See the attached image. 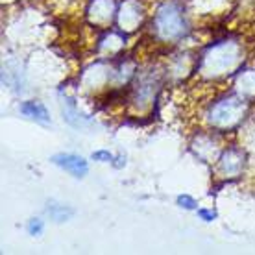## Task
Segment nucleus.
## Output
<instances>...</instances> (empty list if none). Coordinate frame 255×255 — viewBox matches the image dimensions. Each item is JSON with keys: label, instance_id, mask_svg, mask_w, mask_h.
Instances as JSON below:
<instances>
[{"label": "nucleus", "instance_id": "f257e3e1", "mask_svg": "<svg viewBox=\"0 0 255 255\" xmlns=\"http://www.w3.org/2000/svg\"><path fill=\"white\" fill-rule=\"evenodd\" d=\"M52 161H54L58 166H61L63 170L72 174L74 178H83L85 174L89 172L87 161H83L82 157L72 155V153H58V155L52 157Z\"/></svg>", "mask_w": 255, "mask_h": 255}, {"label": "nucleus", "instance_id": "f03ea898", "mask_svg": "<svg viewBox=\"0 0 255 255\" xmlns=\"http://www.w3.org/2000/svg\"><path fill=\"white\" fill-rule=\"evenodd\" d=\"M157 24L163 32L168 35V37H172L176 33L179 32V13L178 9L174 6H166L163 11L159 13V17H157Z\"/></svg>", "mask_w": 255, "mask_h": 255}, {"label": "nucleus", "instance_id": "7ed1b4c3", "mask_svg": "<svg viewBox=\"0 0 255 255\" xmlns=\"http://www.w3.org/2000/svg\"><path fill=\"white\" fill-rule=\"evenodd\" d=\"M20 113L30 117L32 121L39 122V124H48L50 122V115L41 102H24L20 106Z\"/></svg>", "mask_w": 255, "mask_h": 255}, {"label": "nucleus", "instance_id": "20e7f679", "mask_svg": "<svg viewBox=\"0 0 255 255\" xmlns=\"http://www.w3.org/2000/svg\"><path fill=\"white\" fill-rule=\"evenodd\" d=\"M46 211H48V215H50L52 220H56V222H65V220H69V218L74 215V211L70 209V207L59 205V204H48Z\"/></svg>", "mask_w": 255, "mask_h": 255}, {"label": "nucleus", "instance_id": "39448f33", "mask_svg": "<svg viewBox=\"0 0 255 255\" xmlns=\"http://www.w3.org/2000/svg\"><path fill=\"white\" fill-rule=\"evenodd\" d=\"M95 161H102V163H113V153H109V152H106V150H100V152H95L93 155H91Z\"/></svg>", "mask_w": 255, "mask_h": 255}, {"label": "nucleus", "instance_id": "423d86ee", "mask_svg": "<svg viewBox=\"0 0 255 255\" xmlns=\"http://www.w3.org/2000/svg\"><path fill=\"white\" fill-rule=\"evenodd\" d=\"M28 231H30V235H41V233H43V222H41L39 218L30 220V224H28Z\"/></svg>", "mask_w": 255, "mask_h": 255}, {"label": "nucleus", "instance_id": "0eeeda50", "mask_svg": "<svg viewBox=\"0 0 255 255\" xmlns=\"http://www.w3.org/2000/svg\"><path fill=\"white\" fill-rule=\"evenodd\" d=\"M178 204L181 205V207H185V209H194V207H196V202H194L191 196H187V194L178 198Z\"/></svg>", "mask_w": 255, "mask_h": 255}, {"label": "nucleus", "instance_id": "6e6552de", "mask_svg": "<svg viewBox=\"0 0 255 255\" xmlns=\"http://www.w3.org/2000/svg\"><path fill=\"white\" fill-rule=\"evenodd\" d=\"M198 217L205 220V222H211V220H215L217 218V213L213 209H198Z\"/></svg>", "mask_w": 255, "mask_h": 255}]
</instances>
